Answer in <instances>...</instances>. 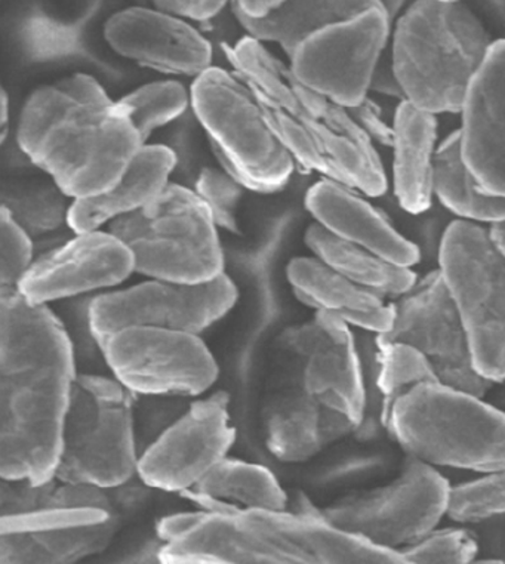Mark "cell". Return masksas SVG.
<instances>
[{"instance_id":"1","label":"cell","mask_w":505,"mask_h":564,"mask_svg":"<svg viewBox=\"0 0 505 564\" xmlns=\"http://www.w3.org/2000/svg\"><path fill=\"white\" fill-rule=\"evenodd\" d=\"M75 351L47 305L0 288V477L54 476Z\"/></svg>"},{"instance_id":"2","label":"cell","mask_w":505,"mask_h":564,"mask_svg":"<svg viewBox=\"0 0 505 564\" xmlns=\"http://www.w3.org/2000/svg\"><path fill=\"white\" fill-rule=\"evenodd\" d=\"M222 51L293 161L362 195L386 193L378 150L348 109L298 80L289 64L257 39L223 43Z\"/></svg>"},{"instance_id":"3","label":"cell","mask_w":505,"mask_h":564,"mask_svg":"<svg viewBox=\"0 0 505 564\" xmlns=\"http://www.w3.org/2000/svg\"><path fill=\"white\" fill-rule=\"evenodd\" d=\"M19 144L72 200L106 192L142 145L118 101L82 73L34 90L21 110Z\"/></svg>"},{"instance_id":"4","label":"cell","mask_w":505,"mask_h":564,"mask_svg":"<svg viewBox=\"0 0 505 564\" xmlns=\"http://www.w3.org/2000/svg\"><path fill=\"white\" fill-rule=\"evenodd\" d=\"M390 59L404 100L456 113L494 39L468 3L416 0L396 17Z\"/></svg>"},{"instance_id":"5","label":"cell","mask_w":505,"mask_h":564,"mask_svg":"<svg viewBox=\"0 0 505 564\" xmlns=\"http://www.w3.org/2000/svg\"><path fill=\"white\" fill-rule=\"evenodd\" d=\"M386 429L409 458L431 467L504 471V413L479 395L422 382L397 398Z\"/></svg>"},{"instance_id":"6","label":"cell","mask_w":505,"mask_h":564,"mask_svg":"<svg viewBox=\"0 0 505 564\" xmlns=\"http://www.w3.org/2000/svg\"><path fill=\"white\" fill-rule=\"evenodd\" d=\"M138 456L133 394L115 378L76 373L54 476L68 484L119 488L137 475Z\"/></svg>"},{"instance_id":"7","label":"cell","mask_w":505,"mask_h":564,"mask_svg":"<svg viewBox=\"0 0 505 564\" xmlns=\"http://www.w3.org/2000/svg\"><path fill=\"white\" fill-rule=\"evenodd\" d=\"M190 106L208 133L219 167L244 191H282L296 161L267 122L257 98L235 73L211 66L194 77Z\"/></svg>"},{"instance_id":"8","label":"cell","mask_w":505,"mask_h":564,"mask_svg":"<svg viewBox=\"0 0 505 564\" xmlns=\"http://www.w3.org/2000/svg\"><path fill=\"white\" fill-rule=\"evenodd\" d=\"M109 231L128 248L133 271L171 282H206L224 273L218 227L204 200L168 183L157 197L110 223Z\"/></svg>"},{"instance_id":"9","label":"cell","mask_w":505,"mask_h":564,"mask_svg":"<svg viewBox=\"0 0 505 564\" xmlns=\"http://www.w3.org/2000/svg\"><path fill=\"white\" fill-rule=\"evenodd\" d=\"M505 253L482 224L456 219L443 232L439 274L468 335L474 368L501 384L505 375Z\"/></svg>"},{"instance_id":"10","label":"cell","mask_w":505,"mask_h":564,"mask_svg":"<svg viewBox=\"0 0 505 564\" xmlns=\"http://www.w3.org/2000/svg\"><path fill=\"white\" fill-rule=\"evenodd\" d=\"M98 347L115 380L133 395L194 398L218 378L217 361L196 334L129 326Z\"/></svg>"},{"instance_id":"11","label":"cell","mask_w":505,"mask_h":564,"mask_svg":"<svg viewBox=\"0 0 505 564\" xmlns=\"http://www.w3.org/2000/svg\"><path fill=\"white\" fill-rule=\"evenodd\" d=\"M448 489V480L436 467L409 458L391 484L313 511L375 545L400 550L438 528Z\"/></svg>"},{"instance_id":"12","label":"cell","mask_w":505,"mask_h":564,"mask_svg":"<svg viewBox=\"0 0 505 564\" xmlns=\"http://www.w3.org/2000/svg\"><path fill=\"white\" fill-rule=\"evenodd\" d=\"M237 288L226 273L206 282L150 279L93 300L88 323L95 343L129 326L163 327L201 334L235 307Z\"/></svg>"},{"instance_id":"13","label":"cell","mask_w":505,"mask_h":564,"mask_svg":"<svg viewBox=\"0 0 505 564\" xmlns=\"http://www.w3.org/2000/svg\"><path fill=\"white\" fill-rule=\"evenodd\" d=\"M391 21L379 7L310 34L289 67L298 80L350 109L369 96L375 67L390 39Z\"/></svg>"},{"instance_id":"14","label":"cell","mask_w":505,"mask_h":564,"mask_svg":"<svg viewBox=\"0 0 505 564\" xmlns=\"http://www.w3.org/2000/svg\"><path fill=\"white\" fill-rule=\"evenodd\" d=\"M391 307V325L377 335V341L404 343L416 348L444 386L479 398L494 386L474 368L463 322L438 270L430 271L420 282L417 279Z\"/></svg>"},{"instance_id":"15","label":"cell","mask_w":505,"mask_h":564,"mask_svg":"<svg viewBox=\"0 0 505 564\" xmlns=\"http://www.w3.org/2000/svg\"><path fill=\"white\" fill-rule=\"evenodd\" d=\"M158 536V560L166 564H308L244 510L176 512L159 522Z\"/></svg>"},{"instance_id":"16","label":"cell","mask_w":505,"mask_h":564,"mask_svg":"<svg viewBox=\"0 0 505 564\" xmlns=\"http://www.w3.org/2000/svg\"><path fill=\"white\" fill-rule=\"evenodd\" d=\"M235 441L228 395H211L190 404L179 420L140 452L137 475L149 488L184 492L226 458Z\"/></svg>"},{"instance_id":"17","label":"cell","mask_w":505,"mask_h":564,"mask_svg":"<svg viewBox=\"0 0 505 564\" xmlns=\"http://www.w3.org/2000/svg\"><path fill=\"white\" fill-rule=\"evenodd\" d=\"M133 273L128 248L110 231L76 232L75 238L32 260L17 290L32 303L47 305L125 282Z\"/></svg>"},{"instance_id":"18","label":"cell","mask_w":505,"mask_h":564,"mask_svg":"<svg viewBox=\"0 0 505 564\" xmlns=\"http://www.w3.org/2000/svg\"><path fill=\"white\" fill-rule=\"evenodd\" d=\"M301 359L304 389L355 427L365 416L366 391L355 337L347 323L316 312L313 321L284 334Z\"/></svg>"},{"instance_id":"19","label":"cell","mask_w":505,"mask_h":564,"mask_svg":"<svg viewBox=\"0 0 505 564\" xmlns=\"http://www.w3.org/2000/svg\"><path fill=\"white\" fill-rule=\"evenodd\" d=\"M111 50L142 66L196 77L213 66V45L189 20L138 6L115 12L105 24Z\"/></svg>"},{"instance_id":"20","label":"cell","mask_w":505,"mask_h":564,"mask_svg":"<svg viewBox=\"0 0 505 564\" xmlns=\"http://www.w3.org/2000/svg\"><path fill=\"white\" fill-rule=\"evenodd\" d=\"M461 152L487 191L504 196L505 43L496 39L460 107Z\"/></svg>"},{"instance_id":"21","label":"cell","mask_w":505,"mask_h":564,"mask_svg":"<svg viewBox=\"0 0 505 564\" xmlns=\"http://www.w3.org/2000/svg\"><path fill=\"white\" fill-rule=\"evenodd\" d=\"M111 512L109 495L95 486L55 476L42 481L0 477V527L7 531H43Z\"/></svg>"},{"instance_id":"22","label":"cell","mask_w":505,"mask_h":564,"mask_svg":"<svg viewBox=\"0 0 505 564\" xmlns=\"http://www.w3.org/2000/svg\"><path fill=\"white\" fill-rule=\"evenodd\" d=\"M305 208L319 226L332 235L369 249L397 265L412 267L420 261L417 245L397 231L355 188L323 178L309 188Z\"/></svg>"},{"instance_id":"23","label":"cell","mask_w":505,"mask_h":564,"mask_svg":"<svg viewBox=\"0 0 505 564\" xmlns=\"http://www.w3.org/2000/svg\"><path fill=\"white\" fill-rule=\"evenodd\" d=\"M265 429L271 454L287 463H300L356 427L341 413L323 406L304 389L300 370L292 389L278 390L271 395L265 413Z\"/></svg>"},{"instance_id":"24","label":"cell","mask_w":505,"mask_h":564,"mask_svg":"<svg viewBox=\"0 0 505 564\" xmlns=\"http://www.w3.org/2000/svg\"><path fill=\"white\" fill-rule=\"evenodd\" d=\"M257 524L297 550L308 564H405L399 550L384 549L334 527L312 510H245Z\"/></svg>"},{"instance_id":"25","label":"cell","mask_w":505,"mask_h":564,"mask_svg":"<svg viewBox=\"0 0 505 564\" xmlns=\"http://www.w3.org/2000/svg\"><path fill=\"white\" fill-rule=\"evenodd\" d=\"M175 153L165 145L142 144L123 174L106 192L71 202L66 223L73 231L98 230L149 204L170 183Z\"/></svg>"},{"instance_id":"26","label":"cell","mask_w":505,"mask_h":564,"mask_svg":"<svg viewBox=\"0 0 505 564\" xmlns=\"http://www.w3.org/2000/svg\"><path fill=\"white\" fill-rule=\"evenodd\" d=\"M287 275L298 300L318 312L378 335L391 325L393 307L386 299L356 285L316 257L293 258Z\"/></svg>"},{"instance_id":"27","label":"cell","mask_w":505,"mask_h":564,"mask_svg":"<svg viewBox=\"0 0 505 564\" xmlns=\"http://www.w3.org/2000/svg\"><path fill=\"white\" fill-rule=\"evenodd\" d=\"M393 184L401 208L421 214L433 200V162L438 149V119L407 100L397 106L391 122Z\"/></svg>"},{"instance_id":"28","label":"cell","mask_w":505,"mask_h":564,"mask_svg":"<svg viewBox=\"0 0 505 564\" xmlns=\"http://www.w3.org/2000/svg\"><path fill=\"white\" fill-rule=\"evenodd\" d=\"M119 528L115 512L43 531L0 529V564L75 563L109 546Z\"/></svg>"},{"instance_id":"29","label":"cell","mask_w":505,"mask_h":564,"mask_svg":"<svg viewBox=\"0 0 505 564\" xmlns=\"http://www.w3.org/2000/svg\"><path fill=\"white\" fill-rule=\"evenodd\" d=\"M374 7H378L375 0H282L267 14L249 17L230 2L233 15L246 36L278 43L288 57L310 34Z\"/></svg>"},{"instance_id":"30","label":"cell","mask_w":505,"mask_h":564,"mask_svg":"<svg viewBox=\"0 0 505 564\" xmlns=\"http://www.w3.org/2000/svg\"><path fill=\"white\" fill-rule=\"evenodd\" d=\"M304 240L313 257L383 299L404 295L417 282L411 267L397 265L369 249L347 242L318 223L305 230Z\"/></svg>"},{"instance_id":"31","label":"cell","mask_w":505,"mask_h":564,"mask_svg":"<svg viewBox=\"0 0 505 564\" xmlns=\"http://www.w3.org/2000/svg\"><path fill=\"white\" fill-rule=\"evenodd\" d=\"M433 196L459 219L479 224L504 221L505 197L487 191L470 170L461 152L459 129L436 149Z\"/></svg>"},{"instance_id":"32","label":"cell","mask_w":505,"mask_h":564,"mask_svg":"<svg viewBox=\"0 0 505 564\" xmlns=\"http://www.w3.org/2000/svg\"><path fill=\"white\" fill-rule=\"evenodd\" d=\"M190 490L223 499L241 510H287L288 506V495L269 468L227 456Z\"/></svg>"},{"instance_id":"33","label":"cell","mask_w":505,"mask_h":564,"mask_svg":"<svg viewBox=\"0 0 505 564\" xmlns=\"http://www.w3.org/2000/svg\"><path fill=\"white\" fill-rule=\"evenodd\" d=\"M118 105L146 144L151 133L184 113L190 93L176 80L150 82L120 98Z\"/></svg>"},{"instance_id":"34","label":"cell","mask_w":505,"mask_h":564,"mask_svg":"<svg viewBox=\"0 0 505 564\" xmlns=\"http://www.w3.org/2000/svg\"><path fill=\"white\" fill-rule=\"evenodd\" d=\"M68 197L53 185L0 184V208L8 210L30 238L53 231L66 221Z\"/></svg>"},{"instance_id":"35","label":"cell","mask_w":505,"mask_h":564,"mask_svg":"<svg viewBox=\"0 0 505 564\" xmlns=\"http://www.w3.org/2000/svg\"><path fill=\"white\" fill-rule=\"evenodd\" d=\"M378 390L382 393V421L387 424L388 413L399 395L422 382H436L438 378L429 361L408 344L377 341Z\"/></svg>"},{"instance_id":"36","label":"cell","mask_w":505,"mask_h":564,"mask_svg":"<svg viewBox=\"0 0 505 564\" xmlns=\"http://www.w3.org/2000/svg\"><path fill=\"white\" fill-rule=\"evenodd\" d=\"M505 510L504 471L485 473L476 480L449 486L444 516L459 523H479Z\"/></svg>"},{"instance_id":"37","label":"cell","mask_w":505,"mask_h":564,"mask_svg":"<svg viewBox=\"0 0 505 564\" xmlns=\"http://www.w3.org/2000/svg\"><path fill=\"white\" fill-rule=\"evenodd\" d=\"M477 541L465 529H442L420 538L400 549L405 563L411 564H468L477 555Z\"/></svg>"},{"instance_id":"38","label":"cell","mask_w":505,"mask_h":564,"mask_svg":"<svg viewBox=\"0 0 505 564\" xmlns=\"http://www.w3.org/2000/svg\"><path fill=\"white\" fill-rule=\"evenodd\" d=\"M194 192L209 209L215 226L228 231L239 230L237 208L244 195V187H240L222 167H205L197 176Z\"/></svg>"},{"instance_id":"39","label":"cell","mask_w":505,"mask_h":564,"mask_svg":"<svg viewBox=\"0 0 505 564\" xmlns=\"http://www.w3.org/2000/svg\"><path fill=\"white\" fill-rule=\"evenodd\" d=\"M32 260V238L0 208V288L17 286Z\"/></svg>"},{"instance_id":"40","label":"cell","mask_w":505,"mask_h":564,"mask_svg":"<svg viewBox=\"0 0 505 564\" xmlns=\"http://www.w3.org/2000/svg\"><path fill=\"white\" fill-rule=\"evenodd\" d=\"M232 0H138L140 6L158 8L181 19L205 23L222 14Z\"/></svg>"},{"instance_id":"41","label":"cell","mask_w":505,"mask_h":564,"mask_svg":"<svg viewBox=\"0 0 505 564\" xmlns=\"http://www.w3.org/2000/svg\"><path fill=\"white\" fill-rule=\"evenodd\" d=\"M348 111L353 120L359 124L362 131L365 132V135L374 144L377 143L390 148L393 127L391 123L387 122L386 116H384V111L377 101L366 96L359 105L350 107Z\"/></svg>"},{"instance_id":"42","label":"cell","mask_w":505,"mask_h":564,"mask_svg":"<svg viewBox=\"0 0 505 564\" xmlns=\"http://www.w3.org/2000/svg\"><path fill=\"white\" fill-rule=\"evenodd\" d=\"M369 93L382 94L391 98H400L404 100L399 82L396 79L395 70H393L391 59L379 58L377 67H375L373 79H370Z\"/></svg>"},{"instance_id":"43","label":"cell","mask_w":505,"mask_h":564,"mask_svg":"<svg viewBox=\"0 0 505 564\" xmlns=\"http://www.w3.org/2000/svg\"><path fill=\"white\" fill-rule=\"evenodd\" d=\"M8 132H10V100L6 86L0 80V145L7 140Z\"/></svg>"},{"instance_id":"44","label":"cell","mask_w":505,"mask_h":564,"mask_svg":"<svg viewBox=\"0 0 505 564\" xmlns=\"http://www.w3.org/2000/svg\"><path fill=\"white\" fill-rule=\"evenodd\" d=\"M487 235H490L491 242L498 248V251L505 253V230L504 221H495L487 224Z\"/></svg>"},{"instance_id":"45","label":"cell","mask_w":505,"mask_h":564,"mask_svg":"<svg viewBox=\"0 0 505 564\" xmlns=\"http://www.w3.org/2000/svg\"><path fill=\"white\" fill-rule=\"evenodd\" d=\"M375 2H377V6L382 8L384 12H386V15L393 23L396 17L400 14L401 10H404L407 0H375Z\"/></svg>"},{"instance_id":"46","label":"cell","mask_w":505,"mask_h":564,"mask_svg":"<svg viewBox=\"0 0 505 564\" xmlns=\"http://www.w3.org/2000/svg\"><path fill=\"white\" fill-rule=\"evenodd\" d=\"M481 6L486 11V14H490L498 23H503L504 0H481Z\"/></svg>"},{"instance_id":"47","label":"cell","mask_w":505,"mask_h":564,"mask_svg":"<svg viewBox=\"0 0 505 564\" xmlns=\"http://www.w3.org/2000/svg\"><path fill=\"white\" fill-rule=\"evenodd\" d=\"M451 2H464V0H451Z\"/></svg>"}]
</instances>
